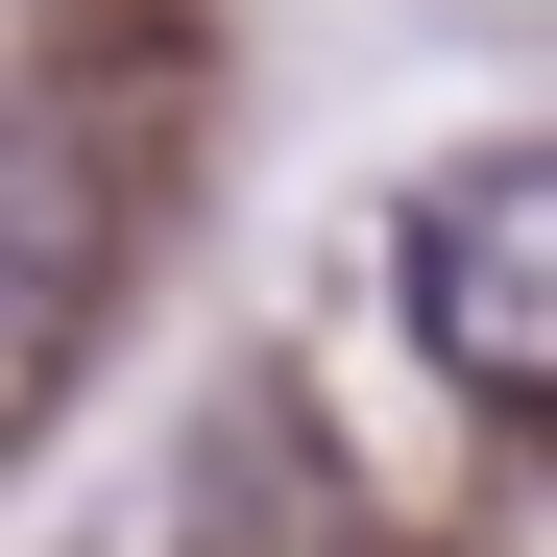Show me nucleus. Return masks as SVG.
Masks as SVG:
<instances>
[{
    "label": "nucleus",
    "mask_w": 557,
    "mask_h": 557,
    "mask_svg": "<svg viewBox=\"0 0 557 557\" xmlns=\"http://www.w3.org/2000/svg\"><path fill=\"white\" fill-rule=\"evenodd\" d=\"M412 339L485 412H557V146H460L412 195Z\"/></svg>",
    "instance_id": "1"
}]
</instances>
